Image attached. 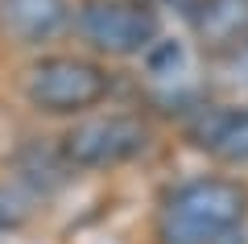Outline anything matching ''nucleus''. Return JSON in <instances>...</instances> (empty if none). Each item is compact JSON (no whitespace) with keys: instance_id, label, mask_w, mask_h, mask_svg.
I'll list each match as a JSON object with an SVG mask.
<instances>
[{"instance_id":"1","label":"nucleus","mask_w":248,"mask_h":244,"mask_svg":"<svg viewBox=\"0 0 248 244\" xmlns=\"http://www.w3.org/2000/svg\"><path fill=\"white\" fill-rule=\"evenodd\" d=\"M244 207L248 199L236 182H219V178L190 182L166 207V219H161L166 244H223L236 236Z\"/></svg>"},{"instance_id":"2","label":"nucleus","mask_w":248,"mask_h":244,"mask_svg":"<svg viewBox=\"0 0 248 244\" xmlns=\"http://www.w3.org/2000/svg\"><path fill=\"white\" fill-rule=\"evenodd\" d=\"M104 96V75L79 58H50L29 70V99L46 112H75Z\"/></svg>"},{"instance_id":"3","label":"nucleus","mask_w":248,"mask_h":244,"mask_svg":"<svg viewBox=\"0 0 248 244\" xmlns=\"http://www.w3.org/2000/svg\"><path fill=\"white\" fill-rule=\"evenodd\" d=\"M79 33L91 46L112 54H137L153 42L157 33V21L153 13H145L141 4H120V0H95V4H83L79 13Z\"/></svg>"},{"instance_id":"4","label":"nucleus","mask_w":248,"mask_h":244,"mask_svg":"<svg viewBox=\"0 0 248 244\" xmlns=\"http://www.w3.org/2000/svg\"><path fill=\"white\" fill-rule=\"evenodd\" d=\"M145 145L141 124L124 120V116H108V120H87L79 132L71 137V153L87 166L99 162H116V157H128Z\"/></svg>"},{"instance_id":"5","label":"nucleus","mask_w":248,"mask_h":244,"mask_svg":"<svg viewBox=\"0 0 248 244\" xmlns=\"http://www.w3.org/2000/svg\"><path fill=\"white\" fill-rule=\"evenodd\" d=\"M66 9H62V0H0V21L9 29L13 37H46L62 25Z\"/></svg>"},{"instance_id":"6","label":"nucleus","mask_w":248,"mask_h":244,"mask_svg":"<svg viewBox=\"0 0 248 244\" xmlns=\"http://www.w3.org/2000/svg\"><path fill=\"white\" fill-rule=\"evenodd\" d=\"M199 145L223 162H248V112H223L203 124Z\"/></svg>"},{"instance_id":"7","label":"nucleus","mask_w":248,"mask_h":244,"mask_svg":"<svg viewBox=\"0 0 248 244\" xmlns=\"http://www.w3.org/2000/svg\"><path fill=\"white\" fill-rule=\"evenodd\" d=\"M199 29L211 42H240L248 33V0H211L199 17Z\"/></svg>"},{"instance_id":"8","label":"nucleus","mask_w":248,"mask_h":244,"mask_svg":"<svg viewBox=\"0 0 248 244\" xmlns=\"http://www.w3.org/2000/svg\"><path fill=\"white\" fill-rule=\"evenodd\" d=\"M228 75H232V83L248 87V46H240V50H236V58L228 62Z\"/></svg>"}]
</instances>
